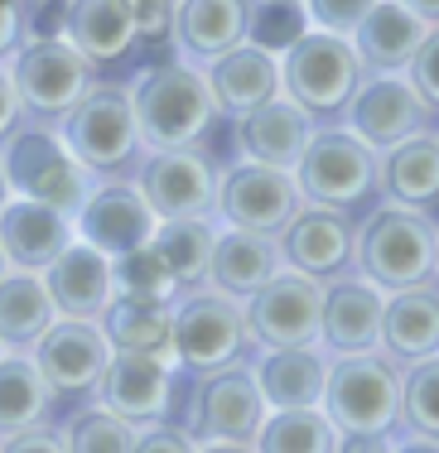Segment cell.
Here are the masks:
<instances>
[{
	"mask_svg": "<svg viewBox=\"0 0 439 453\" xmlns=\"http://www.w3.org/2000/svg\"><path fill=\"white\" fill-rule=\"evenodd\" d=\"M352 275L377 285L381 295H396V289H411V285H430L435 280V218L377 198L358 218Z\"/></svg>",
	"mask_w": 439,
	"mask_h": 453,
	"instance_id": "obj_1",
	"label": "cell"
},
{
	"mask_svg": "<svg viewBox=\"0 0 439 453\" xmlns=\"http://www.w3.org/2000/svg\"><path fill=\"white\" fill-rule=\"evenodd\" d=\"M131 111L141 126L145 150H189L203 145L218 126V106L203 82V68L184 58H165L145 68L131 88Z\"/></svg>",
	"mask_w": 439,
	"mask_h": 453,
	"instance_id": "obj_2",
	"label": "cell"
},
{
	"mask_svg": "<svg viewBox=\"0 0 439 453\" xmlns=\"http://www.w3.org/2000/svg\"><path fill=\"white\" fill-rule=\"evenodd\" d=\"M58 135L68 155L97 183L135 179L145 159V140L131 111V88H116V82H92V92L58 121Z\"/></svg>",
	"mask_w": 439,
	"mask_h": 453,
	"instance_id": "obj_3",
	"label": "cell"
},
{
	"mask_svg": "<svg viewBox=\"0 0 439 453\" xmlns=\"http://www.w3.org/2000/svg\"><path fill=\"white\" fill-rule=\"evenodd\" d=\"M0 169H5L10 198L44 203V208L63 212V218H78L82 203L97 188V179L68 155L58 126H49V121L19 126V131L0 145Z\"/></svg>",
	"mask_w": 439,
	"mask_h": 453,
	"instance_id": "obj_4",
	"label": "cell"
},
{
	"mask_svg": "<svg viewBox=\"0 0 439 453\" xmlns=\"http://www.w3.org/2000/svg\"><path fill=\"white\" fill-rule=\"evenodd\" d=\"M299 198L338 212H367L377 203V150L362 135H352L343 121L319 126L309 150L295 165Z\"/></svg>",
	"mask_w": 439,
	"mask_h": 453,
	"instance_id": "obj_5",
	"label": "cell"
},
{
	"mask_svg": "<svg viewBox=\"0 0 439 453\" xmlns=\"http://www.w3.org/2000/svg\"><path fill=\"white\" fill-rule=\"evenodd\" d=\"M256 342L246 333V314L237 299L218 295L212 285L174 295V366L179 376H203L232 362H251Z\"/></svg>",
	"mask_w": 439,
	"mask_h": 453,
	"instance_id": "obj_6",
	"label": "cell"
},
{
	"mask_svg": "<svg viewBox=\"0 0 439 453\" xmlns=\"http://www.w3.org/2000/svg\"><path fill=\"white\" fill-rule=\"evenodd\" d=\"M0 68L25 106V121L49 126H58L97 82V63H88L68 39H19V49Z\"/></svg>",
	"mask_w": 439,
	"mask_h": 453,
	"instance_id": "obj_7",
	"label": "cell"
},
{
	"mask_svg": "<svg viewBox=\"0 0 439 453\" xmlns=\"http://www.w3.org/2000/svg\"><path fill=\"white\" fill-rule=\"evenodd\" d=\"M319 410L338 434H401V366L387 352L334 357Z\"/></svg>",
	"mask_w": 439,
	"mask_h": 453,
	"instance_id": "obj_8",
	"label": "cell"
},
{
	"mask_svg": "<svg viewBox=\"0 0 439 453\" xmlns=\"http://www.w3.org/2000/svg\"><path fill=\"white\" fill-rule=\"evenodd\" d=\"M367 78L358 53L343 35L309 29L295 49L281 53V96H290L299 111H309L319 126L343 121L358 82Z\"/></svg>",
	"mask_w": 439,
	"mask_h": 453,
	"instance_id": "obj_9",
	"label": "cell"
},
{
	"mask_svg": "<svg viewBox=\"0 0 439 453\" xmlns=\"http://www.w3.org/2000/svg\"><path fill=\"white\" fill-rule=\"evenodd\" d=\"M184 386H189L184 419H174V425H184L198 444H256L271 405H266L261 386H256L251 362L184 376Z\"/></svg>",
	"mask_w": 439,
	"mask_h": 453,
	"instance_id": "obj_10",
	"label": "cell"
},
{
	"mask_svg": "<svg viewBox=\"0 0 439 453\" xmlns=\"http://www.w3.org/2000/svg\"><path fill=\"white\" fill-rule=\"evenodd\" d=\"M218 159L203 145L189 150H145L141 169H135V188L150 203L159 222H218Z\"/></svg>",
	"mask_w": 439,
	"mask_h": 453,
	"instance_id": "obj_11",
	"label": "cell"
},
{
	"mask_svg": "<svg viewBox=\"0 0 439 453\" xmlns=\"http://www.w3.org/2000/svg\"><path fill=\"white\" fill-rule=\"evenodd\" d=\"M299 208H304V198H299V183L290 169H266V165L237 159L218 179V226L281 236V226Z\"/></svg>",
	"mask_w": 439,
	"mask_h": 453,
	"instance_id": "obj_12",
	"label": "cell"
},
{
	"mask_svg": "<svg viewBox=\"0 0 439 453\" xmlns=\"http://www.w3.org/2000/svg\"><path fill=\"white\" fill-rule=\"evenodd\" d=\"M35 366L44 372L49 391L63 401H92L112 366L116 348L106 342V328L102 323H82V319H58L53 328L39 338V348L29 352Z\"/></svg>",
	"mask_w": 439,
	"mask_h": 453,
	"instance_id": "obj_13",
	"label": "cell"
},
{
	"mask_svg": "<svg viewBox=\"0 0 439 453\" xmlns=\"http://www.w3.org/2000/svg\"><path fill=\"white\" fill-rule=\"evenodd\" d=\"M343 126L362 135L372 150H391L405 135L435 131L439 116L425 106V96L411 88L405 73H367L352 92L348 111H343Z\"/></svg>",
	"mask_w": 439,
	"mask_h": 453,
	"instance_id": "obj_14",
	"label": "cell"
},
{
	"mask_svg": "<svg viewBox=\"0 0 439 453\" xmlns=\"http://www.w3.org/2000/svg\"><path fill=\"white\" fill-rule=\"evenodd\" d=\"M246 333L256 348H309L319 342V314H324V285L309 275L281 271L242 304Z\"/></svg>",
	"mask_w": 439,
	"mask_h": 453,
	"instance_id": "obj_15",
	"label": "cell"
},
{
	"mask_svg": "<svg viewBox=\"0 0 439 453\" xmlns=\"http://www.w3.org/2000/svg\"><path fill=\"white\" fill-rule=\"evenodd\" d=\"M179 381H184V376H179L174 362L141 357V352H116L92 401L106 405L112 415L131 419L135 429H145V425H165V419H174Z\"/></svg>",
	"mask_w": 439,
	"mask_h": 453,
	"instance_id": "obj_16",
	"label": "cell"
},
{
	"mask_svg": "<svg viewBox=\"0 0 439 453\" xmlns=\"http://www.w3.org/2000/svg\"><path fill=\"white\" fill-rule=\"evenodd\" d=\"M352 236H358V218H352V212L304 203V208L281 226L275 242H281L285 271L328 285V280L352 271Z\"/></svg>",
	"mask_w": 439,
	"mask_h": 453,
	"instance_id": "obj_17",
	"label": "cell"
},
{
	"mask_svg": "<svg viewBox=\"0 0 439 453\" xmlns=\"http://www.w3.org/2000/svg\"><path fill=\"white\" fill-rule=\"evenodd\" d=\"M73 226H78V242H88L92 251L121 261V256L145 251L155 242L159 218L150 212V203L141 198V188L131 179H106L92 188V198L82 203Z\"/></svg>",
	"mask_w": 439,
	"mask_h": 453,
	"instance_id": "obj_18",
	"label": "cell"
},
{
	"mask_svg": "<svg viewBox=\"0 0 439 453\" xmlns=\"http://www.w3.org/2000/svg\"><path fill=\"white\" fill-rule=\"evenodd\" d=\"M381 309L387 295L362 275H338L324 285V314H319V348L328 357H362L381 352Z\"/></svg>",
	"mask_w": 439,
	"mask_h": 453,
	"instance_id": "obj_19",
	"label": "cell"
},
{
	"mask_svg": "<svg viewBox=\"0 0 439 453\" xmlns=\"http://www.w3.org/2000/svg\"><path fill=\"white\" fill-rule=\"evenodd\" d=\"M246 15H251V0H174L169 5L174 58L208 68L212 58L246 44Z\"/></svg>",
	"mask_w": 439,
	"mask_h": 453,
	"instance_id": "obj_20",
	"label": "cell"
},
{
	"mask_svg": "<svg viewBox=\"0 0 439 453\" xmlns=\"http://www.w3.org/2000/svg\"><path fill=\"white\" fill-rule=\"evenodd\" d=\"M44 289H49L53 309H58V319L102 323L106 309L116 304V261L92 251L88 242H73L44 271Z\"/></svg>",
	"mask_w": 439,
	"mask_h": 453,
	"instance_id": "obj_21",
	"label": "cell"
},
{
	"mask_svg": "<svg viewBox=\"0 0 439 453\" xmlns=\"http://www.w3.org/2000/svg\"><path fill=\"white\" fill-rule=\"evenodd\" d=\"M73 242H78V226H73V218L44 208V203L10 198L5 208H0V251H5L10 271L44 275Z\"/></svg>",
	"mask_w": 439,
	"mask_h": 453,
	"instance_id": "obj_22",
	"label": "cell"
},
{
	"mask_svg": "<svg viewBox=\"0 0 439 453\" xmlns=\"http://www.w3.org/2000/svg\"><path fill=\"white\" fill-rule=\"evenodd\" d=\"M319 121L309 111H299L290 96L256 106V111L237 116V155L246 165H266V169H290L299 165V155L309 150Z\"/></svg>",
	"mask_w": 439,
	"mask_h": 453,
	"instance_id": "obj_23",
	"label": "cell"
},
{
	"mask_svg": "<svg viewBox=\"0 0 439 453\" xmlns=\"http://www.w3.org/2000/svg\"><path fill=\"white\" fill-rule=\"evenodd\" d=\"M377 198L435 218V208H439V126L396 140L391 150H377Z\"/></svg>",
	"mask_w": 439,
	"mask_h": 453,
	"instance_id": "obj_24",
	"label": "cell"
},
{
	"mask_svg": "<svg viewBox=\"0 0 439 453\" xmlns=\"http://www.w3.org/2000/svg\"><path fill=\"white\" fill-rule=\"evenodd\" d=\"M203 82H208V92H212L218 116L237 121V116L281 96V58L261 53L256 44H237L232 53H222V58H212L208 68H203Z\"/></svg>",
	"mask_w": 439,
	"mask_h": 453,
	"instance_id": "obj_25",
	"label": "cell"
},
{
	"mask_svg": "<svg viewBox=\"0 0 439 453\" xmlns=\"http://www.w3.org/2000/svg\"><path fill=\"white\" fill-rule=\"evenodd\" d=\"M328 362L334 357L319 342H309V348H261L251 357V372L271 410H314L324 405Z\"/></svg>",
	"mask_w": 439,
	"mask_h": 453,
	"instance_id": "obj_26",
	"label": "cell"
},
{
	"mask_svg": "<svg viewBox=\"0 0 439 453\" xmlns=\"http://www.w3.org/2000/svg\"><path fill=\"white\" fill-rule=\"evenodd\" d=\"M281 271H285V261H281V242L275 236L218 226V246H212V261H208V285L218 295L246 304L256 289L271 285Z\"/></svg>",
	"mask_w": 439,
	"mask_h": 453,
	"instance_id": "obj_27",
	"label": "cell"
},
{
	"mask_svg": "<svg viewBox=\"0 0 439 453\" xmlns=\"http://www.w3.org/2000/svg\"><path fill=\"white\" fill-rule=\"evenodd\" d=\"M425 35H430V25L420 15H411L401 0H377L367 10V19L348 35V44L358 53L362 73H405L411 58L420 53Z\"/></svg>",
	"mask_w": 439,
	"mask_h": 453,
	"instance_id": "obj_28",
	"label": "cell"
},
{
	"mask_svg": "<svg viewBox=\"0 0 439 453\" xmlns=\"http://www.w3.org/2000/svg\"><path fill=\"white\" fill-rule=\"evenodd\" d=\"M381 352L396 366H415L439 352V285H411L387 295L381 309Z\"/></svg>",
	"mask_w": 439,
	"mask_h": 453,
	"instance_id": "obj_29",
	"label": "cell"
},
{
	"mask_svg": "<svg viewBox=\"0 0 439 453\" xmlns=\"http://www.w3.org/2000/svg\"><path fill=\"white\" fill-rule=\"evenodd\" d=\"M63 39L88 63H116L135 44V0H68Z\"/></svg>",
	"mask_w": 439,
	"mask_h": 453,
	"instance_id": "obj_30",
	"label": "cell"
},
{
	"mask_svg": "<svg viewBox=\"0 0 439 453\" xmlns=\"http://www.w3.org/2000/svg\"><path fill=\"white\" fill-rule=\"evenodd\" d=\"M106 342L116 352H141V357L174 362V299L155 295H116V304L102 319Z\"/></svg>",
	"mask_w": 439,
	"mask_h": 453,
	"instance_id": "obj_31",
	"label": "cell"
},
{
	"mask_svg": "<svg viewBox=\"0 0 439 453\" xmlns=\"http://www.w3.org/2000/svg\"><path fill=\"white\" fill-rule=\"evenodd\" d=\"M53 323H58V309L44 289V275L10 271L0 280V348L5 352L29 357Z\"/></svg>",
	"mask_w": 439,
	"mask_h": 453,
	"instance_id": "obj_32",
	"label": "cell"
},
{
	"mask_svg": "<svg viewBox=\"0 0 439 453\" xmlns=\"http://www.w3.org/2000/svg\"><path fill=\"white\" fill-rule=\"evenodd\" d=\"M53 410H58V395L49 391L35 357L5 352L0 357V439L25 434L35 425H53Z\"/></svg>",
	"mask_w": 439,
	"mask_h": 453,
	"instance_id": "obj_33",
	"label": "cell"
},
{
	"mask_svg": "<svg viewBox=\"0 0 439 453\" xmlns=\"http://www.w3.org/2000/svg\"><path fill=\"white\" fill-rule=\"evenodd\" d=\"M212 246H218V222L189 218V222H159L150 251L159 256V265H165V275L174 280V295H179V289L208 285Z\"/></svg>",
	"mask_w": 439,
	"mask_h": 453,
	"instance_id": "obj_34",
	"label": "cell"
},
{
	"mask_svg": "<svg viewBox=\"0 0 439 453\" xmlns=\"http://www.w3.org/2000/svg\"><path fill=\"white\" fill-rule=\"evenodd\" d=\"M338 429L324 410H271L256 434V453H334Z\"/></svg>",
	"mask_w": 439,
	"mask_h": 453,
	"instance_id": "obj_35",
	"label": "cell"
},
{
	"mask_svg": "<svg viewBox=\"0 0 439 453\" xmlns=\"http://www.w3.org/2000/svg\"><path fill=\"white\" fill-rule=\"evenodd\" d=\"M135 434L141 429L131 425V419L112 415L106 405H82L68 415V425H63V439H68V453H131L135 449Z\"/></svg>",
	"mask_w": 439,
	"mask_h": 453,
	"instance_id": "obj_36",
	"label": "cell"
},
{
	"mask_svg": "<svg viewBox=\"0 0 439 453\" xmlns=\"http://www.w3.org/2000/svg\"><path fill=\"white\" fill-rule=\"evenodd\" d=\"M304 35H309L304 5H290V0H251V15H246V44H256L261 53L281 58V53L295 49Z\"/></svg>",
	"mask_w": 439,
	"mask_h": 453,
	"instance_id": "obj_37",
	"label": "cell"
},
{
	"mask_svg": "<svg viewBox=\"0 0 439 453\" xmlns=\"http://www.w3.org/2000/svg\"><path fill=\"white\" fill-rule=\"evenodd\" d=\"M401 429L439 439V352L401 366Z\"/></svg>",
	"mask_w": 439,
	"mask_h": 453,
	"instance_id": "obj_38",
	"label": "cell"
},
{
	"mask_svg": "<svg viewBox=\"0 0 439 453\" xmlns=\"http://www.w3.org/2000/svg\"><path fill=\"white\" fill-rule=\"evenodd\" d=\"M116 295H155V299H174V280L165 275L159 256L150 251H131L116 261Z\"/></svg>",
	"mask_w": 439,
	"mask_h": 453,
	"instance_id": "obj_39",
	"label": "cell"
},
{
	"mask_svg": "<svg viewBox=\"0 0 439 453\" xmlns=\"http://www.w3.org/2000/svg\"><path fill=\"white\" fill-rule=\"evenodd\" d=\"M372 5H377V0H304V15H309V29H324V35L348 39L352 29L367 19Z\"/></svg>",
	"mask_w": 439,
	"mask_h": 453,
	"instance_id": "obj_40",
	"label": "cell"
},
{
	"mask_svg": "<svg viewBox=\"0 0 439 453\" xmlns=\"http://www.w3.org/2000/svg\"><path fill=\"white\" fill-rule=\"evenodd\" d=\"M405 78H411V88L425 96V106H430V111L439 116V25H430V35H425L420 53L411 58Z\"/></svg>",
	"mask_w": 439,
	"mask_h": 453,
	"instance_id": "obj_41",
	"label": "cell"
},
{
	"mask_svg": "<svg viewBox=\"0 0 439 453\" xmlns=\"http://www.w3.org/2000/svg\"><path fill=\"white\" fill-rule=\"evenodd\" d=\"M131 453H198V439L189 434L184 425L165 419V425H145L141 434H135V449Z\"/></svg>",
	"mask_w": 439,
	"mask_h": 453,
	"instance_id": "obj_42",
	"label": "cell"
},
{
	"mask_svg": "<svg viewBox=\"0 0 439 453\" xmlns=\"http://www.w3.org/2000/svg\"><path fill=\"white\" fill-rule=\"evenodd\" d=\"M0 453H68V439H63V425H35L25 434L0 439Z\"/></svg>",
	"mask_w": 439,
	"mask_h": 453,
	"instance_id": "obj_43",
	"label": "cell"
},
{
	"mask_svg": "<svg viewBox=\"0 0 439 453\" xmlns=\"http://www.w3.org/2000/svg\"><path fill=\"white\" fill-rule=\"evenodd\" d=\"M155 39H169V5L150 0L135 5V44H155Z\"/></svg>",
	"mask_w": 439,
	"mask_h": 453,
	"instance_id": "obj_44",
	"label": "cell"
},
{
	"mask_svg": "<svg viewBox=\"0 0 439 453\" xmlns=\"http://www.w3.org/2000/svg\"><path fill=\"white\" fill-rule=\"evenodd\" d=\"M19 39H25V0L19 5H0V63L19 49Z\"/></svg>",
	"mask_w": 439,
	"mask_h": 453,
	"instance_id": "obj_45",
	"label": "cell"
},
{
	"mask_svg": "<svg viewBox=\"0 0 439 453\" xmlns=\"http://www.w3.org/2000/svg\"><path fill=\"white\" fill-rule=\"evenodd\" d=\"M25 126V106H19V96L15 88H10V78H5V68H0V145H5L10 135Z\"/></svg>",
	"mask_w": 439,
	"mask_h": 453,
	"instance_id": "obj_46",
	"label": "cell"
},
{
	"mask_svg": "<svg viewBox=\"0 0 439 453\" xmlns=\"http://www.w3.org/2000/svg\"><path fill=\"white\" fill-rule=\"evenodd\" d=\"M334 453H391V434H338Z\"/></svg>",
	"mask_w": 439,
	"mask_h": 453,
	"instance_id": "obj_47",
	"label": "cell"
},
{
	"mask_svg": "<svg viewBox=\"0 0 439 453\" xmlns=\"http://www.w3.org/2000/svg\"><path fill=\"white\" fill-rule=\"evenodd\" d=\"M391 453H439V439H425V434L401 429V434H391Z\"/></svg>",
	"mask_w": 439,
	"mask_h": 453,
	"instance_id": "obj_48",
	"label": "cell"
},
{
	"mask_svg": "<svg viewBox=\"0 0 439 453\" xmlns=\"http://www.w3.org/2000/svg\"><path fill=\"white\" fill-rule=\"evenodd\" d=\"M411 15H420L425 25H439V0H401Z\"/></svg>",
	"mask_w": 439,
	"mask_h": 453,
	"instance_id": "obj_49",
	"label": "cell"
},
{
	"mask_svg": "<svg viewBox=\"0 0 439 453\" xmlns=\"http://www.w3.org/2000/svg\"><path fill=\"white\" fill-rule=\"evenodd\" d=\"M198 453H256V444H198Z\"/></svg>",
	"mask_w": 439,
	"mask_h": 453,
	"instance_id": "obj_50",
	"label": "cell"
},
{
	"mask_svg": "<svg viewBox=\"0 0 439 453\" xmlns=\"http://www.w3.org/2000/svg\"><path fill=\"white\" fill-rule=\"evenodd\" d=\"M435 285H439V218H435Z\"/></svg>",
	"mask_w": 439,
	"mask_h": 453,
	"instance_id": "obj_51",
	"label": "cell"
},
{
	"mask_svg": "<svg viewBox=\"0 0 439 453\" xmlns=\"http://www.w3.org/2000/svg\"><path fill=\"white\" fill-rule=\"evenodd\" d=\"M10 203V183H5V169H0V208Z\"/></svg>",
	"mask_w": 439,
	"mask_h": 453,
	"instance_id": "obj_52",
	"label": "cell"
},
{
	"mask_svg": "<svg viewBox=\"0 0 439 453\" xmlns=\"http://www.w3.org/2000/svg\"><path fill=\"white\" fill-rule=\"evenodd\" d=\"M10 275V261H5V251H0V280H5Z\"/></svg>",
	"mask_w": 439,
	"mask_h": 453,
	"instance_id": "obj_53",
	"label": "cell"
},
{
	"mask_svg": "<svg viewBox=\"0 0 439 453\" xmlns=\"http://www.w3.org/2000/svg\"><path fill=\"white\" fill-rule=\"evenodd\" d=\"M135 5H150V0H135ZM159 5H174V0H159Z\"/></svg>",
	"mask_w": 439,
	"mask_h": 453,
	"instance_id": "obj_54",
	"label": "cell"
},
{
	"mask_svg": "<svg viewBox=\"0 0 439 453\" xmlns=\"http://www.w3.org/2000/svg\"><path fill=\"white\" fill-rule=\"evenodd\" d=\"M290 5H304V0H290Z\"/></svg>",
	"mask_w": 439,
	"mask_h": 453,
	"instance_id": "obj_55",
	"label": "cell"
},
{
	"mask_svg": "<svg viewBox=\"0 0 439 453\" xmlns=\"http://www.w3.org/2000/svg\"><path fill=\"white\" fill-rule=\"evenodd\" d=\"M0 357H5V348H0Z\"/></svg>",
	"mask_w": 439,
	"mask_h": 453,
	"instance_id": "obj_56",
	"label": "cell"
}]
</instances>
